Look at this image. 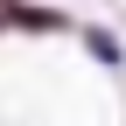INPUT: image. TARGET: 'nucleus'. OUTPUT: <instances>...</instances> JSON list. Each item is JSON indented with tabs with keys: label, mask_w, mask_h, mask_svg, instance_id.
Wrapping results in <instances>:
<instances>
[{
	"label": "nucleus",
	"mask_w": 126,
	"mask_h": 126,
	"mask_svg": "<svg viewBox=\"0 0 126 126\" xmlns=\"http://www.w3.org/2000/svg\"><path fill=\"white\" fill-rule=\"evenodd\" d=\"M91 56H98V63H119V42H112V35H98V28H91Z\"/></svg>",
	"instance_id": "f257e3e1"
}]
</instances>
